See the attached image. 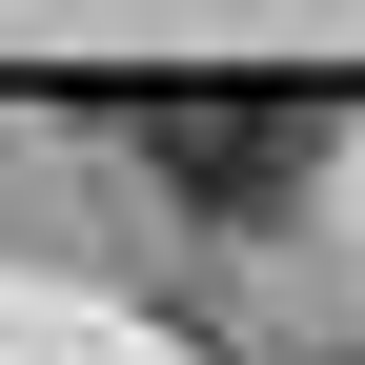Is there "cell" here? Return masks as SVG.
Here are the masks:
<instances>
[{
  "mask_svg": "<svg viewBox=\"0 0 365 365\" xmlns=\"http://www.w3.org/2000/svg\"><path fill=\"white\" fill-rule=\"evenodd\" d=\"M122 143H143L203 223H264L304 163H325V102H264V81H163V102H122Z\"/></svg>",
  "mask_w": 365,
  "mask_h": 365,
  "instance_id": "6da1fadb",
  "label": "cell"
}]
</instances>
